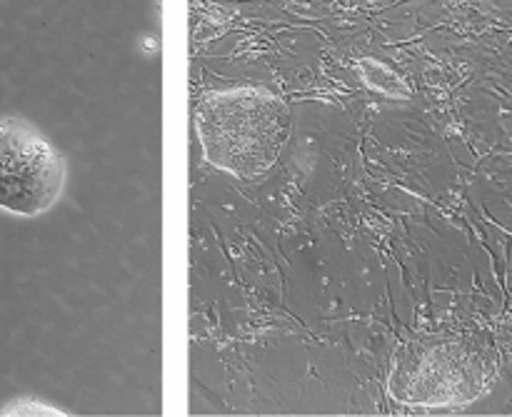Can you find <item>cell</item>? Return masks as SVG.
<instances>
[{
	"mask_svg": "<svg viewBox=\"0 0 512 417\" xmlns=\"http://www.w3.org/2000/svg\"><path fill=\"white\" fill-rule=\"evenodd\" d=\"M195 125L210 163L240 178H258L283 153L290 113L268 90L238 88L205 95Z\"/></svg>",
	"mask_w": 512,
	"mask_h": 417,
	"instance_id": "1",
	"label": "cell"
},
{
	"mask_svg": "<svg viewBox=\"0 0 512 417\" xmlns=\"http://www.w3.org/2000/svg\"><path fill=\"white\" fill-rule=\"evenodd\" d=\"M60 150L23 118H0V210L38 218L55 208L65 190Z\"/></svg>",
	"mask_w": 512,
	"mask_h": 417,
	"instance_id": "2",
	"label": "cell"
},
{
	"mask_svg": "<svg viewBox=\"0 0 512 417\" xmlns=\"http://www.w3.org/2000/svg\"><path fill=\"white\" fill-rule=\"evenodd\" d=\"M413 365L415 370H393L390 390L408 385V390L398 393L403 403H468V398L478 395L480 368L455 345H438Z\"/></svg>",
	"mask_w": 512,
	"mask_h": 417,
	"instance_id": "3",
	"label": "cell"
}]
</instances>
